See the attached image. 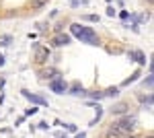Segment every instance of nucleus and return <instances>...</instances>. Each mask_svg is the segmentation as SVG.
<instances>
[{"label": "nucleus", "mask_w": 154, "mask_h": 138, "mask_svg": "<svg viewBox=\"0 0 154 138\" xmlns=\"http://www.w3.org/2000/svg\"><path fill=\"white\" fill-rule=\"evenodd\" d=\"M49 0H31L29 2V6L33 8V11H39V8H43V6H48Z\"/></svg>", "instance_id": "nucleus-13"}, {"label": "nucleus", "mask_w": 154, "mask_h": 138, "mask_svg": "<svg viewBox=\"0 0 154 138\" xmlns=\"http://www.w3.org/2000/svg\"><path fill=\"white\" fill-rule=\"evenodd\" d=\"M82 97L93 99V101H101V99H105V97H103V91H84Z\"/></svg>", "instance_id": "nucleus-10"}, {"label": "nucleus", "mask_w": 154, "mask_h": 138, "mask_svg": "<svg viewBox=\"0 0 154 138\" xmlns=\"http://www.w3.org/2000/svg\"><path fill=\"white\" fill-rule=\"evenodd\" d=\"M107 2H113V0H107Z\"/></svg>", "instance_id": "nucleus-33"}, {"label": "nucleus", "mask_w": 154, "mask_h": 138, "mask_svg": "<svg viewBox=\"0 0 154 138\" xmlns=\"http://www.w3.org/2000/svg\"><path fill=\"white\" fill-rule=\"evenodd\" d=\"M68 93H70V95H76V97H82V95H84V87H82V82L74 81L70 87H68Z\"/></svg>", "instance_id": "nucleus-9"}, {"label": "nucleus", "mask_w": 154, "mask_h": 138, "mask_svg": "<svg viewBox=\"0 0 154 138\" xmlns=\"http://www.w3.org/2000/svg\"><path fill=\"white\" fill-rule=\"evenodd\" d=\"M146 138H154V136H152V134H148V136H146Z\"/></svg>", "instance_id": "nucleus-32"}, {"label": "nucleus", "mask_w": 154, "mask_h": 138, "mask_svg": "<svg viewBox=\"0 0 154 138\" xmlns=\"http://www.w3.org/2000/svg\"><path fill=\"white\" fill-rule=\"evenodd\" d=\"M115 14H117L115 6H113V4H109V6H107V17H115Z\"/></svg>", "instance_id": "nucleus-22"}, {"label": "nucleus", "mask_w": 154, "mask_h": 138, "mask_svg": "<svg viewBox=\"0 0 154 138\" xmlns=\"http://www.w3.org/2000/svg\"><path fill=\"white\" fill-rule=\"evenodd\" d=\"M56 138H68V134H66V132H58V134H56Z\"/></svg>", "instance_id": "nucleus-28"}, {"label": "nucleus", "mask_w": 154, "mask_h": 138, "mask_svg": "<svg viewBox=\"0 0 154 138\" xmlns=\"http://www.w3.org/2000/svg\"><path fill=\"white\" fill-rule=\"evenodd\" d=\"M123 138H136V136H134V134H128V136H123Z\"/></svg>", "instance_id": "nucleus-30"}, {"label": "nucleus", "mask_w": 154, "mask_h": 138, "mask_svg": "<svg viewBox=\"0 0 154 138\" xmlns=\"http://www.w3.org/2000/svg\"><path fill=\"white\" fill-rule=\"evenodd\" d=\"M37 111H39V107H37V105H31L29 109H25V117H31V115H35Z\"/></svg>", "instance_id": "nucleus-20"}, {"label": "nucleus", "mask_w": 154, "mask_h": 138, "mask_svg": "<svg viewBox=\"0 0 154 138\" xmlns=\"http://www.w3.org/2000/svg\"><path fill=\"white\" fill-rule=\"evenodd\" d=\"M70 35L76 37L80 43H86V46H99V35L93 27H86L82 23H72L70 25Z\"/></svg>", "instance_id": "nucleus-1"}, {"label": "nucleus", "mask_w": 154, "mask_h": 138, "mask_svg": "<svg viewBox=\"0 0 154 138\" xmlns=\"http://www.w3.org/2000/svg\"><path fill=\"white\" fill-rule=\"evenodd\" d=\"M33 60H35L37 64H48L49 47L41 46V43H33Z\"/></svg>", "instance_id": "nucleus-4"}, {"label": "nucleus", "mask_w": 154, "mask_h": 138, "mask_svg": "<svg viewBox=\"0 0 154 138\" xmlns=\"http://www.w3.org/2000/svg\"><path fill=\"white\" fill-rule=\"evenodd\" d=\"M37 128H39V130H48V128H49V124L45 122V120H43V122H39V124H37Z\"/></svg>", "instance_id": "nucleus-24"}, {"label": "nucleus", "mask_w": 154, "mask_h": 138, "mask_svg": "<svg viewBox=\"0 0 154 138\" xmlns=\"http://www.w3.org/2000/svg\"><path fill=\"white\" fill-rule=\"evenodd\" d=\"M74 138H86V132H76Z\"/></svg>", "instance_id": "nucleus-26"}, {"label": "nucleus", "mask_w": 154, "mask_h": 138, "mask_svg": "<svg viewBox=\"0 0 154 138\" xmlns=\"http://www.w3.org/2000/svg\"><path fill=\"white\" fill-rule=\"evenodd\" d=\"M2 66H4V56L0 54V68H2Z\"/></svg>", "instance_id": "nucleus-29"}, {"label": "nucleus", "mask_w": 154, "mask_h": 138, "mask_svg": "<svg viewBox=\"0 0 154 138\" xmlns=\"http://www.w3.org/2000/svg\"><path fill=\"white\" fill-rule=\"evenodd\" d=\"M105 138H123V136L119 134L117 130H113V128H109V130L105 132Z\"/></svg>", "instance_id": "nucleus-18"}, {"label": "nucleus", "mask_w": 154, "mask_h": 138, "mask_svg": "<svg viewBox=\"0 0 154 138\" xmlns=\"http://www.w3.org/2000/svg\"><path fill=\"white\" fill-rule=\"evenodd\" d=\"M119 17L125 21V19H130V12H128V11H121V12H119Z\"/></svg>", "instance_id": "nucleus-25"}, {"label": "nucleus", "mask_w": 154, "mask_h": 138, "mask_svg": "<svg viewBox=\"0 0 154 138\" xmlns=\"http://www.w3.org/2000/svg\"><path fill=\"white\" fill-rule=\"evenodd\" d=\"M140 103H142L144 107H148V109H152V95L148 93L146 97H140Z\"/></svg>", "instance_id": "nucleus-16"}, {"label": "nucleus", "mask_w": 154, "mask_h": 138, "mask_svg": "<svg viewBox=\"0 0 154 138\" xmlns=\"http://www.w3.org/2000/svg\"><path fill=\"white\" fill-rule=\"evenodd\" d=\"M21 95H23V97L31 105H37V107H48V105H49L48 99H45L43 95H39V93H31V91H27V89H23V91H21Z\"/></svg>", "instance_id": "nucleus-3"}, {"label": "nucleus", "mask_w": 154, "mask_h": 138, "mask_svg": "<svg viewBox=\"0 0 154 138\" xmlns=\"http://www.w3.org/2000/svg\"><path fill=\"white\" fill-rule=\"evenodd\" d=\"M64 130H66L68 134H76V132H78V126H76V124H64Z\"/></svg>", "instance_id": "nucleus-19"}, {"label": "nucleus", "mask_w": 154, "mask_h": 138, "mask_svg": "<svg viewBox=\"0 0 154 138\" xmlns=\"http://www.w3.org/2000/svg\"><path fill=\"white\" fill-rule=\"evenodd\" d=\"M128 56H130V60H136V62H138V64H146V54H144V52H140V50H130V52H128Z\"/></svg>", "instance_id": "nucleus-8"}, {"label": "nucleus", "mask_w": 154, "mask_h": 138, "mask_svg": "<svg viewBox=\"0 0 154 138\" xmlns=\"http://www.w3.org/2000/svg\"><path fill=\"white\" fill-rule=\"evenodd\" d=\"M119 95V87H109L103 91V97H117Z\"/></svg>", "instance_id": "nucleus-14"}, {"label": "nucleus", "mask_w": 154, "mask_h": 138, "mask_svg": "<svg viewBox=\"0 0 154 138\" xmlns=\"http://www.w3.org/2000/svg\"><path fill=\"white\" fill-rule=\"evenodd\" d=\"M49 91L56 93V95H64V93H68V82L64 81V76H62V74L49 81Z\"/></svg>", "instance_id": "nucleus-5"}, {"label": "nucleus", "mask_w": 154, "mask_h": 138, "mask_svg": "<svg viewBox=\"0 0 154 138\" xmlns=\"http://www.w3.org/2000/svg\"><path fill=\"white\" fill-rule=\"evenodd\" d=\"M0 41H2V46H8V43L12 41V37L11 35H4V37H0Z\"/></svg>", "instance_id": "nucleus-23"}, {"label": "nucleus", "mask_w": 154, "mask_h": 138, "mask_svg": "<svg viewBox=\"0 0 154 138\" xmlns=\"http://www.w3.org/2000/svg\"><path fill=\"white\" fill-rule=\"evenodd\" d=\"M70 41H72L70 33H56V37L51 39V46L54 47H62V46H68Z\"/></svg>", "instance_id": "nucleus-7"}, {"label": "nucleus", "mask_w": 154, "mask_h": 138, "mask_svg": "<svg viewBox=\"0 0 154 138\" xmlns=\"http://www.w3.org/2000/svg\"><path fill=\"white\" fill-rule=\"evenodd\" d=\"M80 21H88V23H99V14H82Z\"/></svg>", "instance_id": "nucleus-17"}, {"label": "nucleus", "mask_w": 154, "mask_h": 138, "mask_svg": "<svg viewBox=\"0 0 154 138\" xmlns=\"http://www.w3.org/2000/svg\"><path fill=\"white\" fill-rule=\"evenodd\" d=\"M41 76H43V79H49V81H51V79L60 76V72H58L56 68H45V70H41Z\"/></svg>", "instance_id": "nucleus-12"}, {"label": "nucleus", "mask_w": 154, "mask_h": 138, "mask_svg": "<svg viewBox=\"0 0 154 138\" xmlns=\"http://www.w3.org/2000/svg\"><path fill=\"white\" fill-rule=\"evenodd\" d=\"M146 2H148V4H152V2H154V0H146Z\"/></svg>", "instance_id": "nucleus-31"}, {"label": "nucleus", "mask_w": 154, "mask_h": 138, "mask_svg": "<svg viewBox=\"0 0 154 138\" xmlns=\"http://www.w3.org/2000/svg\"><path fill=\"white\" fill-rule=\"evenodd\" d=\"M95 107H97V109H95L97 114H95V117L91 120V124H88V126H97V124L101 122V117H103V107H101V105H99V103H97Z\"/></svg>", "instance_id": "nucleus-11"}, {"label": "nucleus", "mask_w": 154, "mask_h": 138, "mask_svg": "<svg viewBox=\"0 0 154 138\" xmlns=\"http://www.w3.org/2000/svg\"><path fill=\"white\" fill-rule=\"evenodd\" d=\"M136 126H138V117L136 115H121L119 120H115L113 124H111V128L113 130H117L121 136H128V134H131L134 130H136Z\"/></svg>", "instance_id": "nucleus-2"}, {"label": "nucleus", "mask_w": 154, "mask_h": 138, "mask_svg": "<svg viewBox=\"0 0 154 138\" xmlns=\"http://www.w3.org/2000/svg\"><path fill=\"white\" fill-rule=\"evenodd\" d=\"M25 122V115H21V117H19V120H17V122H14V126H21V124H23Z\"/></svg>", "instance_id": "nucleus-27"}, {"label": "nucleus", "mask_w": 154, "mask_h": 138, "mask_svg": "<svg viewBox=\"0 0 154 138\" xmlns=\"http://www.w3.org/2000/svg\"><path fill=\"white\" fill-rule=\"evenodd\" d=\"M109 111H111V115H117V117H121V115H128V111H130V105L123 103V101H119V103H113L111 107H109Z\"/></svg>", "instance_id": "nucleus-6"}, {"label": "nucleus", "mask_w": 154, "mask_h": 138, "mask_svg": "<svg viewBox=\"0 0 154 138\" xmlns=\"http://www.w3.org/2000/svg\"><path fill=\"white\" fill-rule=\"evenodd\" d=\"M138 76H140V70H136V72H134V74H131L130 79H125V81L121 82V85H123V87H130V85H134V82L138 81Z\"/></svg>", "instance_id": "nucleus-15"}, {"label": "nucleus", "mask_w": 154, "mask_h": 138, "mask_svg": "<svg viewBox=\"0 0 154 138\" xmlns=\"http://www.w3.org/2000/svg\"><path fill=\"white\" fill-rule=\"evenodd\" d=\"M144 87H148V89H152V74H150V72H148V76H146V79H144Z\"/></svg>", "instance_id": "nucleus-21"}]
</instances>
